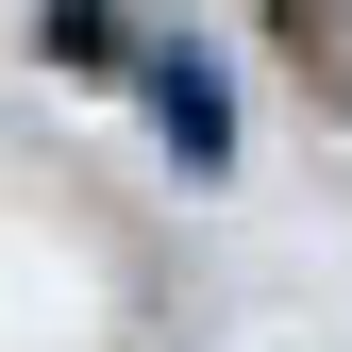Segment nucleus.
<instances>
[{
	"label": "nucleus",
	"mask_w": 352,
	"mask_h": 352,
	"mask_svg": "<svg viewBox=\"0 0 352 352\" xmlns=\"http://www.w3.org/2000/svg\"><path fill=\"white\" fill-rule=\"evenodd\" d=\"M302 17H319V34H336V84H352V0H302Z\"/></svg>",
	"instance_id": "f257e3e1"
}]
</instances>
